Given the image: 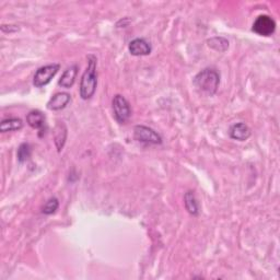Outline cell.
Wrapping results in <instances>:
<instances>
[{
    "instance_id": "cell-1",
    "label": "cell",
    "mask_w": 280,
    "mask_h": 280,
    "mask_svg": "<svg viewBox=\"0 0 280 280\" xmlns=\"http://www.w3.org/2000/svg\"><path fill=\"white\" fill-rule=\"evenodd\" d=\"M98 59L94 55L88 56V67L80 81V97L83 100H90L98 87Z\"/></svg>"
},
{
    "instance_id": "cell-2",
    "label": "cell",
    "mask_w": 280,
    "mask_h": 280,
    "mask_svg": "<svg viewBox=\"0 0 280 280\" xmlns=\"http://www.w3.org/2000/svg\"><path fill=\"white\" fill-rule=\"evenodd\" d=\"M220 84V74L214 68H205L194 78L195 87L208 95H214Z\"/></svg>"
},
{
    "instance_id": "cell-3",
    "label": "cell",
    "mask_w": 280,
    "mask_h": 280,
    "mask_svg": "<svg viewBox=\"0 0 280 280\" xmlns=\"http://www.w3.org/2000/svg\"><path fill=\"white\" fill-rule=\"evenodd\" d=\"M114 117L119 124H124L132 116V108L129 102L121 94H116L112 101Z\"/></svg>"
},
{
    "instance_id": "cell-4",
    "label": "cell",
    "mask_w": 280,
    "mask_h": 280,
    "mask_svg": "<svg viewBox=\"0 0 280 280\" xmlns=\"http://www.w3.org/2000/svg\"><path fill=\"white\" fill-rule=\"evenodd\" d=\"M60 69L59 64H50L38 68L33 78V85L36 88H42L49 85Z\"/></svg>"
},
{
    "instance_id": "cell-5",
    "label": "cell",
    "mask_w": 280,
    "mask_h": 280,
    "mask_svg": "<svg viewBox=\"0 0 280 280\" xmlns=\"http://www.w3.org/2000/svg\"><path fill=\"white\" fill-rule=\"evenodd\" d=\"M134 138L146 145H161V136L152 128L143 125H137L134 128Z\"/></svg>"
},
{
    "instance_id": "cell-6",
    "label": "cell",
    "mask_w": 280,
    "mask_h": 280,
    "mask_svg": "<svg viewBox=\"0 0 280 280\" xmlns=\"http://www.w3.org/2000/svg\"><path fill=\"white\" fill-rule=\"evenodd\" d=\"M253 31L258 35L270 36L275 33L276 22L275 20L267 15H262L256 18L255 22L253 23Z\"/></svg>"
},
{
    "instance_id": "cell-7",
    "label": "cell",
    "mask_w": 280,
    "mask_h": 280,
    "mask_svg": "<svg viewBox=\"0 0 280 280\" xmlns=\"http://www.w3.org/2000/svg\"><path fill=\"white\" fill-rule=\"evenodd\" d=\"M129 53L133 56H147L151 54V45L143 38H135L133 39L128 46Z\"/></svg>"
},
{
    "instance_id": "cell-8",
    "label": "cell",
    "mask_w": 280,
    "mask_h": 280,
    "mask_svg": "<svg viewBox=\"0 0 280 280\" xmlns=\"http://www.w3.org/2000/svg\"><path fill=\"white\" fill-rule=\"evenodd\" d=\"M71 100V97L69 93L67 92H58L54 94L51 98V100L47 103V108L50 111H60L64 110V108L68 105Z\"/></svg>"
},
{
    "instance_id": "cell-9",
    "label": "cell",
    "mask_w": 280,
    "mask_h": 280,
    "mask_svg": "<svg viewBox=\"0 0 280 280\" xmlns=\"http://www.w3.org/2000/svg\"><path fill=\"white\" fill-rule=\"evenodd\" d=\"M229 135L232 139L238 141H245L251 137V129L244 123H236L229 129Z\"/></svg>"
},
{
    "instance_id": "cell-10",
    "label": "cell",
    "mask_w": 280,
    "mask_h": 280,
    "mask_svg": "<svg viewBox=\"0 0 280 280\" xmlns=\"http://www.w3.org/2000/svg\"><path fill=\"white\" fill-rule=\"evenodd\" d=\"M78 70H79V67L77 65H72L70 67H68L64 71V73L61 74V77L58 81V86L65 89L71 88L74 84V81H76Z\"/></svg>"
},
{
    "instance_id": "cell-11",
    "label": "cell",
    "mask_w": 280,
    "mask_h": 280,
    "mask_svg": "<svg viewBox=\"0 0 280 280\" xmlns=\"http://www.w3.org/2000/svg\"><path fill=\"white\" fill-rule=\"evenodd\" d=\"M26 123L33 129H37V131L42 132L45 126V115L38 110L31 111L26 115Z\"/></svg>"
},
{
    "instance_id": "cell-12",
    "label": "cell",
    "mask_w": 280,
    "mask_h": 280,
    "mask_svg": "<svg viewBox=\"0 0 280 280\" xmlns=\"http://www.w3.org/2000/svg\"><path fill=\"white\" fill-rule=\"evenodd\" d=\"M54 139H55V145L58 151L60 152L63 150L66 139H67V127L63 122H58L57 125L54 128Z\"/></svg>"
},
{
    "instance_id": "cell-13",
    "label": "cell",
    "mask_w": 280,
    "mask_h": 280,
    "mask_svg": "<svg viewBox=\"0 0 280 280\" xmlns=\"http://www.w3.org/2000/svg\"><path fill=\"white\" fill-rule=\"evenodd\" d=\"M23 128V122L20 118H7L4 119L0 124V131L2 133H8V132H17Z\"/></svg>"
},
{
    "instance_id": "cell-14",
    "label": "cell",
    "mask_w": 280,
    "mask_h": 280,
    "mask_svg": "<svg viewBox=\"0 0 280 280\" xmlns=\"http://www.w3.org/2000/svg\"><path fill=\"white\" fill-rule=\"evenodd\" d=\"M184 204H185V208L188 211V214L195 217L199 215V207H198L195 194L192 190H188L185 196H184Z\"/></svg>"
},
{
    "instance_id": "cell-15",
    "label": "cell",
    "mask_w": 280,
    "mask_h": 280,
    "mask_svg": "<svg viewBox=\"0 0 280 280\" xmlns=\"http://www.w3.org/2000/svg\"><path fill=\"white\" fill-rule=\"evenodd\" d=\"M207 44L210 49L220 53H223L229 49V41L224 37H219V36L211 37L210 39L207 41Z\"/></svg>"
},
{
    "instance_id": "cell-16",
    "label": "cell",
    "mask_w": 280,
    "mask_h": 280,
    "mask_svg": "<svg viewBox=\"0 0 280 280\" xmlns=\"http://www.w3.org/2000/svg\"><path fill=\"white\" fill-rule=\"evenodd\" d=\"M31 154H32V148L29 143H26V142L21 143L20 147L18 148V152H17L19 162L23 163V162L29 161L31 158Z\"/></svg>"
},
{
    "instance_id": "cell-17",
    "label": "cell",
    "mask_w": 280,
    "mask_h": 280,
    "mask_svg": "<svg viewBox=\"0 0 280 280\" xmlns=\"http://www.w3.org/2000/svg\"><path fill=\"white\" fill-rule=\"evenodd\" d=\"M58 207H59L58 199L55 197H53V198H51V199H49L46 202V204L44 205V207L42 209V213L44 215H47V216L53 215V214L56 213V210L58 209Z\"/></svg>"
},
{
    "instance_id": "cell-18",
    "label": "cell",
    "mask_w": 280,
    "mask_h": 280,
    "mask_svg": "<svg viewBox=\"0 0 280 280\" xmlns=\"http://www.w3.org/2000/svg\"><path fill=\"white\" fill-rule=\"evenodd\" d=\"M2 31L6 34L15 33V32L19 31V26L18 25H12V24H3L2 25Z\"/></svg>"
}]
</instances>
